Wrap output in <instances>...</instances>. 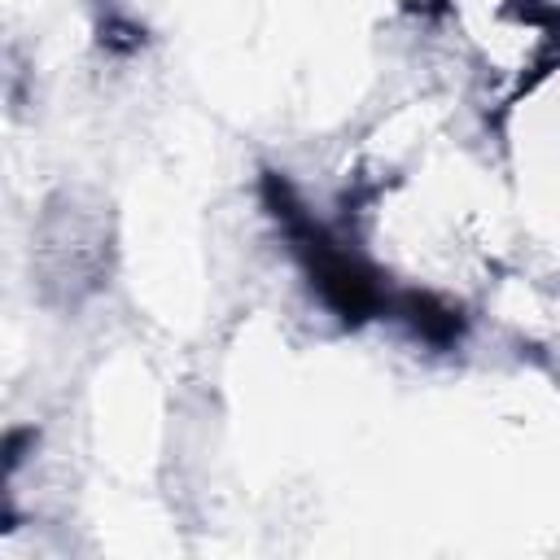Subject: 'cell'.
<instances>
[{
  "mask_svg": "<svg viewBox=\"0 0 560 560\" xmlns=\"http://www.w3.org/2000/svg\"><path fill=\"white\" fill-rule=\"evenodd\" d=\"M262 206L276 219V228L284 232L289 254L298 258L311 293L341 324L359 328V324H368L376 315H389L394 293L385 289L381 271L346 236H337L328 223H319L284 175H276V171L262 175Z\"/></svg>",
  "mask_w": 560,
  "mask_h": 560,
  "instance_id": "obj_1",
  "label": "cell"
},
{
  "mask_svg": "<svg viewBox=\"0 0 560 560\" xmlns=\"http://www.w3.org/2000/svg\"><path fill=\"white\" fill-rule=\"evenodd\" d=\"M389 315L402 319V324L411 328V337L424 341V346H433V350H451V346H459L464 332H468L464 311L451 306L446 298L429 293V289H402V293H394Z\"/></svg>",
  "mask_w": 560,
  "mask_h": 560,
  "instance_id": "obj_2",
  "label": "cell"
}]
</instances>
